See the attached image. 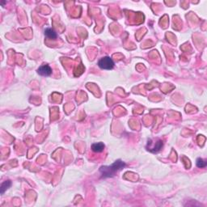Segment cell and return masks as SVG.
I'll list each match as a JSON object with an SVG mask.
<instances>
[{"label": "cell", "mask_w": 207, "mask_h": 207, "mask_svg": "<svg viewBox=\"0 0 207 207\" xmlns=\"http://www.w3.org/2000/svg\"><path fill=\"white\" fill-rule=\"evenodd\" d=\"M126 167V164L121 160H117L110 166H102L100 168V172L102 175V178H107V177H112L116 175V173L118 171Z\"/></svg>", "instance_id": "obj_1"}, {"label": "cell", "mask_w": 207, "mask_h": 207, "mask_svg": "<svg viewBox=\"0 0 207 207\" xmlns=\"http://www.w3.org/2000/svg\"><path fill=\"white\" fill-rule=\"evenodd\" d=\"M98 66L101 69L104 70H112L114 66V62L109 57H104L98 62Z\"/></svg>", "instance_id": "obj_2"}, {"label": "cell", "mask_w": 207, "mask_h": 207, "mask_svg": "<svg viewBox=\"0 0 207 207\" xmlns=\"http://www.w3.org/2000/svg\"><path fill=\"white\" fill-rule=\"evenodd\" d=\"M37 73L41 76H49L52 74V68L49 65H42L38 68Z\"/></svg>", "instance_id": "obj_3"}, {"label": "cell", "mask_w": 207, "mask_h": 207, "mask_svg": "<svg viewBox=\"0 0 207 207\" xmlns=\"http://www.w3.org/2000/svg\"><path fill=\"white\" fill-rule=\"evenodd\" d=\"M104 149V144L103 142H97V143H93L92 145V150L95 153L102 152Z\"/></svg>", "instance_id": "obj_4"}, {"label": "cell", "mask_w": 207, "mask_h": 207, "mask_svg": "<svg viewBox=\"0 0 207 207\" xmlns=\"http://www.w3.org/2000/svg\"><path fill=\"white\" fill-rule=\"evenodd\" d=\"M45 35H46L47 37L49 38V39H52V40H55V39H57V37H58V35H57L56 32H55L54 29H50V28L49 29H46L45 30Z\"/></svg>", "instance_id": "obj_5"}, {"label": "cell", "mask_w": 207, "mask_h": 207, "mask_svg": "<svg viewBox=\"0 0 207 207\" xmlns=\"http://www.w3.org/2000/svg\"><path fill=\"white\" fill-rule=\"evenodd\" d=\"M162 147H163V142H162L161 140H159V141L156 142V144H155V146H154L153 147L149 148L148 150L151 151V152L156 153V152H158V151H159V150L162 149Z\"/></svg>", "instance_id": "obj_6"}, {"label": "cell", "mask_w": 207, "mask_h": 207, "mask_svg": "<svg viewBox=\"0 0 207 207\" xmlns=\"http://www.w3.org/2000/svg\"><path fill=\"white\" fill-rule=\"evenodd\" d=\"M11 185H12V182H11L10 181H4L3 184H1V187H0V190H1V194H3V193H4V192H5L7 189H8Z\"/></svg>", "instance_id": "obj_7"}, {"label": "cell", "mask_w": 207, "mask_h": 207, "mask_svg": "<svg viewBox=\"0 0 207 207\" xmlns=\"http://www.w3.org/2000/svg\"><path fill=\"white\" fill-rule=\"evenodd\" d=\"M207 162L205 161L204 159H202L201 158H198L197 159V166L200 168H204L206 167Z\"/></svg>", "instance_id": "obj_8"}]
</instances>
